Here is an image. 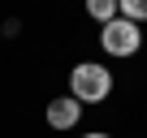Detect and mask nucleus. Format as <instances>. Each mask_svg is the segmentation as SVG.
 <instances>
[{
  "mask_svg": "<svg viewBox=\"0 0 147 138\" xmlns=\"http://www.w3.org/2000/svg\"><path fill=\"white\" fill-rule=\"evenodd\" d=\"M87 138H108V134H87Z\"/></svg>",
  "mask_w": 147,
  "mask_h": 138,
  "instance_id": "obj_6",
  "label": "nucleus"
},
{
  "mask_svg": "<svg viewBox=\"0 0 147 138\" xmlns=\"http://www.w3.org/2000/svg\"><path fill=\"white\" fill-rule=\"evenodd\" d=\"M100 43H104L108 56H134V52L143 48V30H138L134 22H125V17H113V22L100 30Z\"/></svg>",
  "mask_w": 147,
  "mask_h": 138,
  "instance_id": "obj_2",
  "label": "nucleus"
},
{
  "mask_svg": "<svg viewBox=\"0 0 147 138\" xmlns=\"http://www.w3.org/2000/svg\"><path fill=\"white\" fill-rule=\"evenodd\" d=\"M117 5H121V17L125 22H147V0H117Z\"/></svg>",
  "mask_w": 147,
  "mask_h": 138,
  "instance_id": "obj_5",
  "label": "nucleus"
},
{
  "mask_svg": "<svg viewBox=\"0 0 147 138\" xmlns=\"http://www.w3.org/2000/svg\"><path fill=\"white\" fill-rule=\"evenodd\" d=\"M78 117H82V104L74 99V95L48 104V125H52V129H74V125H78Z\"/></svg>",
  "mask_w": 147,
  "mask_h": 138,
  "instance_id": "obj_3",
  "label": "nucleus"
},
{
  "mask_svg": "<svg viewBox=\"0 0 147 138\" xmlns=\"http://www.w3.org/2000/svg\"><path fill=\"white\" fill-rule=\"evenodd\" d=\"M69 91H74V99L78 104H100V99H108L113 95V74L104 65H74L69 69Z\"/></svg>",
  "mask_w": 147,
  "mask_h": 138,
  "instance_id": "obj_1",
  "label": "nucleus"
},
{
  "mask_svg": "<svg viewBox=\"0 0 147 138\" xmlns=\"http://www.w3.org/2000/svg\"><path fill=\"white\" fill-rule=\"evenodd\" d=\"M87 13H91L100 26H108V22L121 13V5H117V0H87Z\"/></svg>",
  "mask_w": 147,
  "mask_h": 138,
  "instance_id": "obj_4",
  "label": "nucleus"
}]
</instances>
